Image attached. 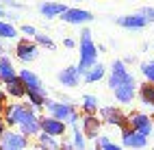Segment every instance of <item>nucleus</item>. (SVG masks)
Listing matches in <instances>:
<instances>
[{"instance_id":"1","label":"nucleus","mask_w":154,"mask_h":150,"mask_svg":"<svg viewBox=\"0 0 154 150\" xmlns=\"http://www.w3.org/2000/svg\"><path fill=\"white\" fill-rule=\"evenodd\" d=\"M78 52H80V59H78V72L83 76L91 65L98 63V46L94 44V37H91V31L85 26L80 31V44H78Z\"/></svg>"},{"instance_id":"2","label":"nucleus","mask_w":154,"mask_h":150,"mask_svg":"<svg viewBox=\"0 0 154 150\" xmlns=\"http://www.w3.org/2000/svg\"><path fill=\"white\" fill-rule=\"evenodd\" d=\"M44 109L48 111L50 117H54V120H61V122H65L67 126H74L80 122V113L76 111V107L72 105V102H61V100H46V105Z\"/></svg>"},{"instance_id":"3","label":"nucleus","mask_w":154,"mask_h":150,"mask_svg":"<svg viewBox=\"0 0 154 150\" xmlns=\"http://www.w3.org/2000/svg\"><path fill=\"white\" fill-rule=\"evenodd\" d=\"M30 107L28 102H9L5 105V111H2V122L7 128H15L20 122L24 120V115L30 111Z\"/></svg>"},{"instance_id":"4","label":"nucleus","mask_w":154,"mask_h":150,"mask_svg":"<svg viewBox=\"0 0 154 150\" xmlns=\"http://www.w3.org/2000/svg\"><path fill=\"white\" fill-rule=\"evenodd\" d=\"M98 117L102 120V124H109V126H117L119 131L128 126V120H126V113L122 111L119 107H113V105H106V107H100L98 109Z\"/></svg>"},{"instance_id":"5","label":"nucleus","mask_w":154,"mask_h":150,"mask_svg":"<svg viewBox=\"0 0 154 150\" xmlns=\"http://www.w3.org/2000/svg\"><path fill=\"white\" fill-rule=\"evenodd\" d=\"M128 120V128H132V131L141 133L143 137H150L154 133V117L148 115V113H139V111H132L126 115Z\"/></svg>"},{"instance_id":"6","label":"nucleus","mask_w":154,"mask_h":150,"mask_svg":"<svg viewBox=\"0 0 154 150\" xmlns=\"http://www.w3.org/2000/svg\"><path fill=\"white\" fill-rule=\"evenodd\" d=\"M15 57L22 63H33L39 57V46L33 42V39L22 37V39H17V44H15Z\"/></svg>"},{"instance_id":"7","label":"nucleus","mask_w":154,"mask_h":150,"mask_svg":"<svg viewBox=\"0 0 154 150\" xmlns=\"http://www.w3.org/2000/svg\"><path fill=\"white\" fill-rule=\"evenodd\" d=\"M130 81H135V76L128 72L126 63H122V61H113L111 72H109V87H111V89H117L119 85L130 83Z\"/></svg>"},{"instance_id":"8","label":"nucleus","mask_w":154,"mask_h":150,"mask_svg":"<svg viewBox=\"0 0 154 150\" xmlns=\"http://www.w3.org/2000/svg\"><path fill=\"white\" fill-rule=\"evenodd\" d=\"M28 137H24L20 131H13V128H7L2 139H0V146L2 150H26L28 148Z\"/></svg>"},{"instance_id":"9","label":"nucleus","mask_w":154,"mask_h":150,"mask_svg":"<svg viewBox=\"0 0 154 150\" xmlns=\"http://www.w3.org/2000/svg\"><path fill=\"white\" fill-rule=\"evenodd\" d=\"M63 22L67 24H76V26H85L94 20V13L87 11V9H76V7H67L63 15H59Z\"/></svg>"},{"instance_id":"10","label":"nucleus","mask_w":154,"mask_h":150,"mask_svg":"<svg viewBox=\"0 0 154 150\" xmlns=\"http://www.w3.org/2000/svg\"><path fill=\"white\" fill-rule=\"evenodd\" d=\"M17 131L24 137H37L42 133V128H39V115H37L35 109H30V111L24 115V120L17 124Z\"/></svg>"},{"instance_id":"11","label":"nucleus","mask_w":154,"mask_h":150,"mask_svg":"<svg viewBox=\"0 0 154 150\" xmlns=\"http://www.w3.org/2000/svg\"><path fill=\"white\" fill-rule=\"evenodd\" d=\"M39 128H42V133H46L50 137H63L67 131V124L50 117V115H44V117H39Z\"/></svg>"},{"instance_id":"12","label":"nucleus","mask_w":154,"mask_h":150,"mask_svg":"<svg viewBox=\"0 0 154 150\" xmlns=\"http://www.w3.org/2000/svg\"><path fill=\"white\" fill-rule=\"evenodd\" d=\"M80 133L85 135V139H96L100 135V128H102V120L98 115H80Z\"/></svg>"},{"instance_id":"13","label":"nucleus","mask_w":154,"mask_h":150,"mask_svg":"<svg viewBox=\"0 0 154 150\" xmlns=\"http://www.w3.org/2000/svg\"><path fill=\"white\" fill-rule=\"evenodd\" d=\"M122 146L124 148H132V150H143L148 146V137H143L141 133L132 131V128H122Z\"/></svg>"},{"instance_id":"14","label":"nucleus","mask_w":154,"mask_h":150,"mask_svg":"<svg viewBox=\"0 0 154 150\" xmlns=\"http://www.w3.org/2000/svg\"><path fill=\"white\" fill-rule=\"evenodd\" d=\"M17 78L24 83V87H26V92H46V87H44V83H42V78H39L33 70H28V67H22L17 72Z\"/></svg>"},{"instance_id":"15","label":"nucleus","mask_w":154,"mask_h":150,"mask_svg":"<svg viewBox=\"0 0 154 150\" xmlns=\"http://www.w3.org/2000/svg\"><path fill=\"white\" fill-rule=\"evenodd\" d=\"M59 83L63 85V87H78L80 85V81H83V76H80V72H78V67L76 65H67V67H63L59 72Z\"/></svg>"},{"instance_id":"16","label":"nucleus","mask_w":154,"mask_h":150,"mask_svg":"<svg viewBox=\"0 0 154 150\" xmlns=\"http://www.w3.org/2000/svg\"><path fill=\"white\" fill-rule=\"evenodd\" d=\"M113 94H115V100L119 105H130L132 100H135V96H137V81L119 85L117 89H113Z\"/></svg>"},{"instance_id":"17","label":"nucleus","mask_w":154,"mask_h":150,"mask_svg":"<svg viewBox=\"0 0 154 150\" xmlns=\"http://www.w3.org/2000/svg\"><path fill=\"white\" fill-rule=\"evenodd\" d=\"M65 9H67V5H63V2H52V0H46V2H39L37 11H39V15H42V17L52 20V17L63 15Z\"/></svg>"},{"instance_id":"18","label":"nucleus","mask_w":154,"mask_h":150,"mask_svg":"<svg viewBox=\"0 0 154 150\" xmlns=\"http://www.w3.org/2000/svg\"><path fill=\"white\" fill-rule=\"evenodd\" d=\"M115 24H119L122 28H128V31H141V28H146L148 22L143 20L139 13H132V15H122L115 20Z\"/></svg>"},{"instance_id":"19","label":"nucleus","mask_w":154,"mask_h":150,"mask_svg":"<svg viewBox=\"0 0 154 150\" xmlns=\"http://www.w3.org/2000/svg\"><path fill=\"white\" fill-rule=\"evenodd\" d=\"M13 78H17V70L13 67V61L7 55H0V85H7Z\"/></svg>"},{"instance_id":"20","label":"nucleus","mask_w":154,"mask_h":150,"mask_svg":"<svg viewBox=\"0 0 154 150\" xmlns=\"http://www.w3.org/2000/svg\"><path fill=\"white\" fill-rule=\"evenodd\" d=\"M98 109H100V100L94 94H85L83 100H80V111H83V115H98Z\"/></svg>"},{"instance_id":"21","label":"nucleus","mask_w":154,"mask_h":150,"mask_svg":"<svg viewBox=\"0 0 154 150\" xmlns=\"http://www.w3.org/2000/svg\"><path fill=\"white\" fill-rule=\"evenodd\" d=\"M5 94L15 98V100H22V98H26V87H24V83L20 81V78H13V81H9L5 85Z\"/></svg>"},{"instance_id":"22","label":"nucleus","mask_w":154,"mask_h":150,"mask_svg":"<svg viewBox=\"0 0 154 150\" xmlns=\"http://www.w3.org/2000/svg\"><path fill=\"white\" fill-rule=\"evenodd\" d=\"M104 76H106V67L102 65V63H96V65H91V67L87 70V72L83 74V81L91 85V83H98V81H102Z\"/></svg>"},{"instance_id":"23","label":"nucleus","mask_w":154,"mask_h":150,"mask_svg":"<svg viewBox=\"0 0 154 150\" xmlns=\"http://www.w3.org/2000/svg\"><path fill=\"white\" fill-rule=\"evenodd\" d=\"M137 96H139V100L146 107H150V109H154V85L152 83H143V85H139V89H137Z\"/></svg>"},{"instance_id":"24","label":"nucleus","mask_w":154,"mask_h":150,"mask_svg":"<svg viewBox=\"0 0 154 150\" xmlns=\"http://www.w3.org/2000/svg\"><path fill=\"white\" fill-rule=\"evenodd\" d=\"M59 146H61V142L57 137H50L46 133H39L37 135V148L39 150H59Z\"/></svg>"},{"instance_id":"25","label":"nucleus","mask_w":154,"mask_h":150,"mask_svg":"<svg viewBox=\"0 0 154 150\" xmlns=\"http://www.w3.org/2000/svg\"><path fill=\"white\" fill-rule=\"evenodd\" d=\"M26 100H28V105L37 111V109H44L46 100H48V94L46 92H26Z\"/></svg>"},{"instance_id":"26","label":"nucleus","mask_w":154,"mask_h":150,"mask_svg":"<svg viewBox=\"0 0 154 150\" xmlns=\"http://www.w3.org/2000/svg\"><path fill=\"white\" fill-rule=\"evenodd\" d=\"M20 33H17V28L11 24V22H7V20H0V39H15Z\"/></svg>"},{"instance_id":"27","label":"nucleus","mask_w":154,"mask_h":150,"mask_svg":"<svg viewBox=\"0 0 154 150\" xmlns=\"http://www.w3.org/2000/svg\"><path fill=\"white\" fill-rule=\"evenodd\" d=\"M72 131H74V137L69 139L72 146H74L76 150H87V139H85V135H83V133H80V126H78V124H74V126H72Z\"/></svg>"},{"instance_id":"28","label":"nucleus","mask_w":154,"mask_h":150,"mask_svg":"<svg viewBox=\"0 0 154 150\" xmlns=\"http://www.w3.org/2000/svg\"><path fill=\"white\" fill-rule=\"evenodd\" d=\"M33 42H35L39 48H46V50H54V48H57V44L52 42V39H50L46 33H39V31H37V35L33 37Z\"/></svg>"},{"instance_id":"29","label":"nucleus","mask_w":154,"mask_h":150,"mask_svg":"<svg viewBox=\"0 0 154 150\" xmlns=\"http://www.w3.org/2000/svg\"><path fill=\"white\" fill-rule=\"evenodd\" d=\"M141 74L146 76V81L154 85V61H143L141 63Z\"/></svg>"},{"instance_id":"30","label":"nucleus","mask_w":154,"mask_h":150,"mask_svg":"<svg viewBox=\"0 0 154 150\" xmlns=\"http://www.w3.org/2000/svg\"><path fill=\"white\" fill-rule=\"evenodd\" d=\"M137 13H139L143 20H146L148 24H154V7H141Z\"/></svg>"},{"instance_id":"31","label":"nucleus","mask_w":154,"mask_h":150,"mask_svg":"<svg viewBox=\"0 0 154 150\" xmlns=\"http://www.w3.org/2000/svg\"><path fill=\"white\" fill-rule=\"evenodd\" d=\"M0 7H2V9L9 7V9H15V11H24V9H26L22 2H17V0H0Z\"/></svg>"},{"instance_id":"32","label":"nucleus","mask_w":154,"mask_h":150,"mask_svg":"<svg viewBox=\"0 0 154 150\" xmlns=\"http://www.w3.org/2000/svg\"><path fill=\"white\" fill-rule=\"evenodd\" d=\"M20 33H22L26 39H33V37L37 35V28H35L33 24H22V26H20Z\"/></svg>"},{"instance_id":"33","label":"nucleus","mask_w":154,"mask_h":150,"mask_svg":"<svg viewBox=\"0 0 154 150\" xmlns=\"http://www.w3.org/2000/svg\"><path fill=\"white\" fill-rule=\"evenodd\" d=\"M59 150H76V148L72 146L69 139H63V142H61V146H59Z\"/></svg>"},{"instance_id":"34","label":"nucleus","mask_w":154,"mask_h":150,"mask_svg":"<svg viewBox=\"0 0 154 150\" xmlns=\"http://www.w3.org/2000/svg\"><path fill=\"white\" fill-rule=\"evenodd\" d=\"M63 46H65L67 50H72V48H76V42H74L72 37H65V39H63Z\"/></svg>"},{"instance_id":"35","label":"nucleus","mask_w":154,"mask_h":150,"mask_svg":"<svg viewBox=\"0 0 154 150\" xmlns=\"http://www.w3.org/2000/svg\"><path fill=\"white\" fill-rule=\"evenodd\" d=\"M102 150H124V146H119V144H113V142H109Z\"/></svg>"},{"instance_id":"36","label":"nucleus","mask_w":154,"mask_h":150,"mask_svg":"<svg viewBox=\"0 0 154 150\" xmlns=\"http://www.w3.org/2000/svg\"><path fill=\"white\" fill-rule=\"evenodd\" d=\"M5 131H7V126H5V122H2V115H0V139H2Z\"/></svg>"},{"instance_id":"37","label":"nucleus","mask_w":154,"mask_h":150,"mask_svg":"<svg viewBox=\"0 0 154 150\" xmlns=\"http://www.w3.org/2000/svg\"><path fill=\"white\" fill-rule=\"evenodd\" d=\"M122 63H135V57H132V55H128V57H124V59H122Z\"/></svg>"},{"instance_id":"38","label":"nucleus","mask_w":154,"mask_h":150,"mask_svg":"<svg viewBox=\"0 0 154 150\" xmlns=\"http://www.w3.org/2000/svg\"><path fill=\"white\" fill-rule=\"evenodd\" d=\"M0 100H2V102H7V94H5V89H2V85H0Z\"/></svg>"},{"instance_id":"39","label":"nucleus","mask_w":154,"mask_h":150,"mask_svg":"<svg viewBox=\"0 0 154 150\" xmlns=\"http://www.w3.org/2000/svg\"><path fill=\"white\" fill-rule=\"evenodd\" d=\"M5 50H7L5 48V39H0V55H5Z\"/></svg>"},{"instance_id":"40","label":"nucleus","mask_w":154,"mask_h":150,"mask_svg":"<svg viewBox=\"0 0 154 150\" xmlns=\"http://www.w3.org/2000/svg\"><path fill=\"white\" fill-rule=\"evenodd\" d=\"M5 17H7V9L0 7V20H5Z\"/></svg>"},{"instance_id":"41","label":"nucleus","mask_w":154,"mask_h":150,"mask_svg":"<svg viewBox=\"0 0 154 150\" xmlns=\"http://www.w3.org/2000/svg\"><path fill=\"white\" fill-rule=\"evenodd\" d=\"M5 105H7V102H2V100H0V115H2V111H5Z\"/></svg>"},{"instance_id":"42","label":"nucleus","mask_w":154,"mask_h":150,"mask_svg":"<svg viewBox=\"0 0 154 150\" xmlns=\"http://www.w3.org/2000/svg\"><path fill=\"white\" fill-rule=\"evenodd\" d=\"M78 2H87V0H78Z\"/></svg>"},{"instance_id":"43","label":"nucleus","mask_w":154,"mask_h":150,"mask_svg":"<svg viewBox=\"0 0 154 150\" xmlns=\"http://www.w3.org/2000/svg\"><path fill=\"white\" fill-rule=\"evenodd\" d=\"M0 150H2V146H0Z\"/></svg>"},{"instance_id":"44","label":"nucleus","mask_w":154,"mask_h":150,"mask_svg":"<svg viewBox=\"0 0 154 150\" xmlns=\"http://www.w3.org/2000/svg\"><path fill=\"white\" fill-rule=\"evenodd\" d=\"M152 48H154V44H152Z\"/></svg>"}]
</instances>
